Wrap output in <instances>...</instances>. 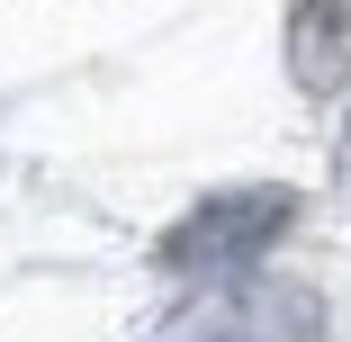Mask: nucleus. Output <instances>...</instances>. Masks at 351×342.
Instances as JSON below:
<instances>
[{
	"mask_svg": "<svg viewBox=\"0 0 351 342\" xmlns=\"http://www.w3.org/2000/svg\"><path fill=\"white\" fill-rule=\"evenodd\" d=\"M270 225H279V198H217L189 234H171V261L198 270V261H217V252H252Z\"/></svg>",
	"mask_w": 351,
	"mask_h": 342,
	"instance_id": "obj_1",
	"label": "nucleus"
}]
</instances>
